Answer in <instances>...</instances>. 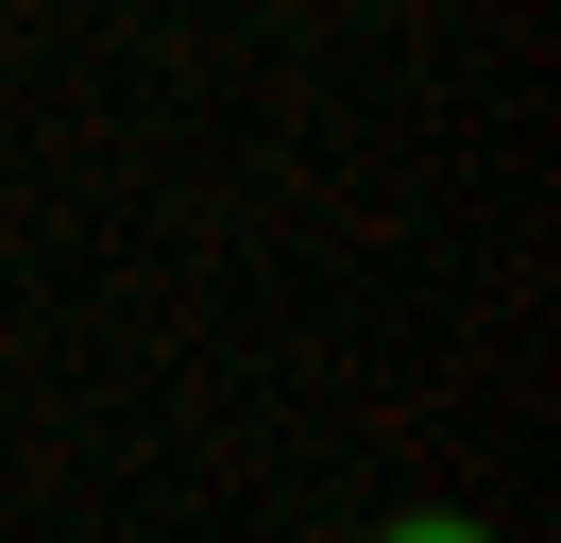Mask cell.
Here are the masks:
<instances>
[{"label": "cell", "instance_id": "1", "mask_svg": "<svg viewBox=\"0 0 561 543\" xmlns=\"http://www.w3.org/2000/svg\"><path fill=\"white\" fill-rule=\"evenodd\" d=\"M375 543H493V527H477V509H391Z\"/></svg>", "mask_w": 561, "mask_h": 543}]
</instances>
